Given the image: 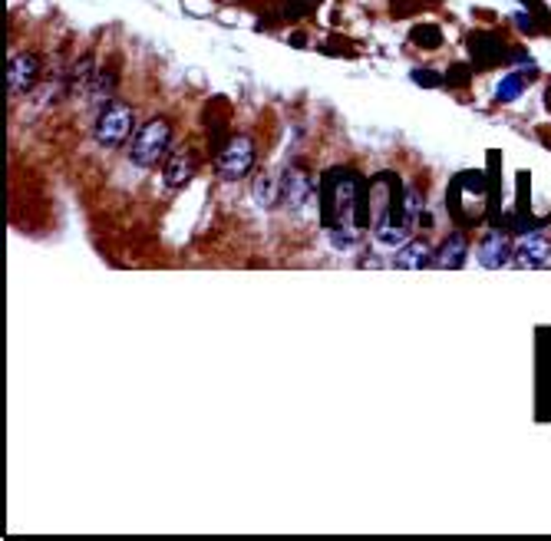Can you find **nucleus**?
Here are the masks:
<instances>
[{"label": "nucleus", "mask_w": 551, "mask_h": 541, "mask_svg": "<svg viewBox=\"0 0 551 541\" xmlns=\"http://www.w3.org/2000/svg\"><path fill=\"white\" fill-rule=\"evenodd\" d=\"M360 205H363L360 179L347 169L330 172V179L324 185V218L330 241L337 248H350L360 238V218H357V208Z\"/></svg>", "instance_id": "obj_1"}, {"label": "nucleus", "mask_w": 551, "mask_h": 541, "mask_svg": "<svg viewBox=\"0 0 551 541\" xmlns=\"http://www.w3.org/2000/svg\"><path fill=\"white\" fill-rule=\"evenodd\" d=\"M169 143H172V126H169V119L155 116L149 123L133 133V143H129V162L139 165V169H149L169 152Z\"/></svg>", "instance_id": "obj_2"}, {"label": "nucleus", "mask_w": 551, "mask_h": 541, "mask_svg": "<svg viewBox=\"0 0 551 541\" xmlns=\"http://www.w3.org/2000/svg\"><path fill=\"white\" fill-rule=\"evenodd\" d=\"M133 123H136V113H133L129 103H106V109H103L100 119H96L93 135H96L100 145L116 149V145H123L129 135H133Z\"/></svg>", "instance_id": "obj_3"}, {"label": "nucleus", "mask_w": 551, "mask_h": 541, "mask_svg": "<svg viewBox=\"0 0 551 541\" xmlns=\"http://www.w3.org/2000/svg\"><path fill=\"white\" fill-rule=\"evenodd\" d=\"M218 165V175L228 182H238L244 179L248 172L254 169V139L251 135H231L221 149V155L215 159Z\"/></svg>", "instance_id": "obj_4"}, {"label": "nucleus", "mask_w": 551, "mask_h": 541, "mask_svg": "<svg viewBox=\"0 0 551 541\" xmlns=\"http://www.w3.org/2000/svg\"><path fill=\"white\" fill-rule=\"evenodd\" d=\"M551 258V238L542 231H525L516 244H512V264L516 268H542Z\"/></svg>", "instance_id": "obj_5"}, {"label": "nucleus", "mask_w": 551, "mask_h": 541, "mask_svg": "<svg viewBox=\"0 0 551 541\" xmlns=\"http://www.w3.org/2000/svg\"><path fill=\"white\" fill-rule=\"evenodd\" d=\"M36 76H40V60L34 54H17L7 66V86L14 96H24L27 90H34Z\"/></svg>", "instance_id": "obj_6"}, {"label": "nucleus", "mask_w": 551, "mask_h": 541, "mask_svg": "<svg viewBox=\"0 0 551 541\" xmlns=\"http://www.w3.org/2000/svg\"><path fill=\"white\" fill-rule=\"evenodd\" d=\"M310 195H314V182H310L308 172L300 169L280 172V202H288L290 208H300L308 205Z\"/></svg>", "instance_id": "obj_7"}, {"label": "nucleus", "mask_w": 551, "mask_h": 541, "mask_svg": "<svg viewBox=\"0 0 551 541\" xmlns=\"http://www.w3.org/2000/svg\"><path fill=\"white\" fill-rule=\"evenodd\" d=\"M195 175V159H192V152L185 149V145H179V149H169V159H165V175H162V185L165 189H182L185 182Z\"/></svg>", "instance_id": "obj_8"}, {"label": "nucleus", "mask_w": 551, "mask_h": 541, "mask_svg": "<svg viewBox=\"0 0 551 541\" xmlns=\"http://www.w3.org/2000/svg\"><path fill=\"white\" fill-rule=\"evenodd\" d=\"M466 254H469V241H466V235L452 231V235L433 251V268H439V270L462 268V264H466Z\"/></svg>", "instance_id": "obj_9"}, {"label": "nucleus", "mask_w": 551, "mask_h": 541, "mask_svg": "<svg viewBox=\"0 0 551 541\" xmlns=\"http://www.w3.org/2000/svg\"><path fill=\"white\" fill-rule=\"evenodd\" d=\"M508 258H512V244H508V238L502 235V231H492V235L479 244L482 268L496 270V268H502V264H508Z\"/></svg>", "instance_id": "obj_10"}, {"label": "nucleus", "mask_w": 551, "mask_h": 541, "mask_svg": "<svg viewBox=\"0 0 551 541\" xmlns=\"http://www.w3.org/2000/svg\"><path fill=\"white\" fill-rule=\"evenodd\" d=\"M429 244L423 241V238H409V241L399 244L397 258H393V264L403 270H419L426 268V264H433V258H429Z\"/></svg>", "instance_id": "obj_11"}, {"label": "nucleus", "mask_w": 551, "mask_h": 541, "mask_svg": "<svg viewBox=\"0 0 551 541\" xmlns=\"http://www.w3.org/2000/svg\"><path fill=\"white\" fill-rule=\"evenodd\" d=\"M254 202L261 208H274L280 202V175L278 172H261L254 179Z\"/></svg>", "instance_id": "obj_12"}, {"label": "nucleus", "mask_w": 551, "mask_h": 541, "mask_svg": "<svg viewBox=\"0 0 551 541\" xmlns=\"http://www.w3.org/2000/svg\"><path fill=\"white\" fill-rule=\"evenodd\" d=\"M535 76V70H528V73H518V70H512L508 76H502L498 80V86H496V100L498 103H516L518 96L525 93V86H528V80Z\"/></svg>", "instance_id": "obj_13"}, {"label": "nucleus", "mask_w": 551, "mask_h": 541, "mask_svg": "<svg viewBox=\"0 0 551 541\" xmlns=\"http://www.w3.org/2000/svg\"><path fill=\"white\" fill-rule=\"evenodd\" d=\"M413 40H419V46H439V30L419 27V30H413Z\"/></svg>", "instance_id": "obj_14"}]
</instances>
